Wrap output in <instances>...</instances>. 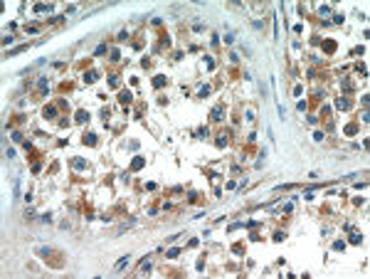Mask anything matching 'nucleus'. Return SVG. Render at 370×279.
Returning <instances> with one entry per match:
<instances>
[{
  "instance_id": "nucleus-1",
  "label": "nucleus",
  "mask_w": 370,
  "mask_h": 279,
  "mask_svg": "<svg viewBox=\"0 0 370 279\" xmlns=\"http://www.w3.org/2000/svg\"><path fill=\"white\" fill-rule=\"evenodd\" d=\"M12 198H20V178L12 180Z\"/></svg>"
},
{
  "instance_id": "nucleus-2",
  "label": "nucleus",
  "mask_w": 370,
  "mask_h": 279,
  "mask_svg": "<svg viewBox=\"0 0 370 279\" xmlns=\"http://www.w3.org/2000/svg\"><path fill=\"white\" fill-rule=\"evenodd\" d=\"M126 264H128V257H121V259L116 262V267H114V269H116V272H118V269H123V267H126Z\"/></svg>"
},
{
  "instance_id": "nucleus-3",
  "label": "nucleus",
  "mask_w": 370,
  "mask_h": 279,
  "mask_svg": "<svg viewBox=\"0 0 370 279\" xmlns=\"http://www.w3.org/2000/svg\"><path fill=\"white\" fill-rule=\"evenodd\" d=\"M86 119H89V114H86V111H77V121H79V124H84Z\"/></svg>"
},
{
  "instance_id": "nucleus-4",
  "label": "nucleus",
  "mask_w": 370,
  "mask_h": 279,
  "mask_svg": "<svg viewBox=\"0 0 370 279\" xmlns=\"http://www.w3.org/2000/svg\"><path fill=\"white\" fill-rule=\"evenodd\" d=\"M153 84H155V87H163V84H165V77H155Z\"/></svg>"
},
{
  "instance_id": "nucleus-5",
  "label": "nucleus",
  "mask_w": 370,
  "mask_h": 279,
  "mask_svg": "<svg viewBox=\"0 0 370 279\" xmlns=\"http://www.w3.org/2000/svg\"><path fill=\"white\" fill-rule=\"evenodd\" d=\"M54 114H57L54 106H47V109H44V116H54Z\"/></svg>"
},
{
  "instance_id": "nucleus-6",
  "label": "nucleus",
  "mask_w": 370,
  "mask_h": 279,
  "mask_svg": "<svg viewBox=\"0 0 370 279\" xmlns=\"http://www.w3.org/2000/svg\"><path fill=\"white\" fill-rule=\"evenodd\" d=\"M178 254H180V249H178V247H173V249H168V257H170V259H173V257H178Z\"/></svg>"
},
{
  "instance_id": "nucleus-7",
  "label": "nucleus",
  "mask_w": 370,
  "mask_h": 279,
  "mask_svg": "<svg viewBox=\"0 0 370 279\" xmlns=\"http://www.w3.org/2000/svg\"><path fill=\"white\" fill-rule=\"evenodd\" d=\"M84 141H86V143H89V146H94V143H96V136H94V133H89V136H86V138H84Z\"/></svg>"
},
{
  "instance_id": "nucleus-8",
  "label": "nucleus",
  "mask_w": 370,
  "mask_h": 279,
  "mask_svg": "<svg viewBox=\"0 0 370 279\" xmlns=\"http://www.w3.org/2000/svg\"><path fill=\"white\" fill-rule=\"evenodd\" d=\"M350 242H353V245H360V242H363V235H353Z\"/></svg>"
},
{
  "instance_id": "nucleus-9",
  "label": "nucleus",
  "mask_w": 370,
  "mask_h": 279,
  "mask_svg": "<svg viewBox=\"0 0 370 279\" xmlns=\"http://www.w3.org/2000/svg\"><path fill=\"white\" fill-rule=\"evenodd\" d=\"M336 106H338V109H348V99H338V104H336Z\"/></svg>"
},
{
  "instance_id": "nucleus-10",
  "label": "nucleus",
  "mask_w": 370,
  "mask_h": 279,
  "mask_svg": "<svg viewBox=\"0 0 370 279\" xmlns=\"http://www.w3.org/2000/svg\"><path fill=\"white\" fill-rule=\"evenodd\" d=\"M318 13H321V15H331V7H328V5H321Z\"/></svg>"
},
{
  "instance_id": "nucleus-11",
  "label": "nucleus",
  "mask_w": 370,
  "mask_h": 279,
  "mask_svg": "<svg viewBox=\"0 0 370 279\" xmlns=\"http://www.w3.org/2000/svg\"><path fill=\"white\" fill-rule=\"evenodd\" d=\"M96 77H99V72H89V74H86V82H91V79H96Z\"/></svg>"
}]
</instances>
